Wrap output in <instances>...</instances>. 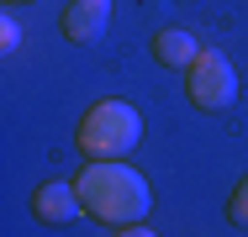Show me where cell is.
Returning a JSON list of instances; mask_svg holds the SVG:
<instances>
[{
  "label": "cell",
  "mask_w": 248,
  "mask_h": 237,
  "mask_svg": "<svg viewBox=\"0 0 248 237\" xmlns=\"http://www.w3.org/2000/svg\"><path fill=\"white\" fill-rule=\"evenodd\" d=\"M185 95L196 111H227L238 100V74L222 47H201V58L185 69Z\"/></svg>",
  "instance_id": "cell-3"
},
{
  "label": "cell",
  "mask_w": 248,
  "mask_h": 237,
  "mask_svg": "<svg viewBox=\"0 0 248 237\" xmlns=\"http://www.w3.org/2000/svg\"><path fill=\"white\" fill-rule=\"evenodd\" d=\"M5 5H21V0H5Z\"/></svg>",
  "instance_id": "cell-10"
},
{
  "label": "cell",
  "mask_w": 248,
  "mask_h": 237,
  "mask_svg": "<svg viewBox=\"0 0 248 237\" xmlns=\"http://www.w3.org/2000/svg\"><path fill=\"white\" fill-rule=\"evenodd\" d=\"M111 21V0H69L63 16H58V32L69 43H95Z\"/></svg>",
  "instance_id": "cell-5"
},
{
  "label": "cell",
  "mask_w": 248,
  "mask_h": 237,
  "mask_svg": "<svg viewBox=\"0 0 248 237\" xmlns=\"http://www.w3.org/2000/svg\"><path fill=\"white\" fill-rule=\"evenodd\" d=\"M227 222H238V227H248V174L238 179V190H232V200H227Z\"/></svg>",
  "instance_id": "cell-7"
},
{
  "label": "cell",
  "mask_w": 248,
  "mask_h": 237,
  "mask_svg": "<svg viewBox=\"0 0 248 237\" xmlns=\"http://www.w3.org/2000/svg\"><path fill=\"white\" fill-rule=\"evenodd\" d=\"M32 216L43 227H69L74 216H85V200H79V185L74 179H48V185L32 190Z\"/></svg>",
  "instance_id": "cell-4"
},
{
  "label": "cell",
  "mask_w": 248,
  "mask_h": 237,
  "mask_svg": "<svg viewBox=\"0 0 248 237\" xmlns=\"http://www.w3.org/2000/svg\"><path fill=\"white\" fill-rule=\"evenodd\" d=\"M79 153L85 158H127L138 142H143V116H138V105H127V100H95L90 111H85V121H79Z\"/></svg>",
  "instance_id": "cell-2"
},
{
  "label": "cell",
  "mask_w": 248,
  "mask_h": 237,
  "mask_svg": "<svg viewBox=\"0 0 248 237\" xmlns=\"http://www.w3.org/2000/svg\"><path fill=\"white\" fill-rule=\"evenodd\" d=\"M153 58L164 63V69H190L201 58V37L196 32H185V27H164V32H153Z\"/></svg>",
  "instance_id": "cell-6"
},
{
  "label": "cell",
  "mask_w": 248,
  "mask_h": 237,
  "mask_svg": "<svg viewBox=\"0 0 248 237\" xmlns=\"http://www.w3.org/2000/svg\"><path fill=\"white\" fill-rule=\"evenodd\" d=\"M74 185H79V200H85V216L106 222L111 232L143 222L148 206H153L148 179H143L138 169H127L122 158H90V163L74 174Z\"/></svg>",
  "instance_id": "cell-1"
},
{
  "label": "cell",
  "mask_w": 248,
  "mask_h": 237,
  "mask_svg": "<svg viewBox=\"0 0 248 237\" xmlns=\"http://www.w3.org/2000/svg\"><path fill=\"white\" fill-rule=\"evenodd\" d=\"M16 47H21V27L5 16V21H0V53H16Z\"/></svg>",
  "instance_id": "cell-8"
},
{
  "label": "cell",
  "mask_w": 248,
  "mask_h": 237,
  "mask_svg": "<svg viewBox=\"0 0 248 237\" xmlns=\"http://www.w3.org/2000/svg\"><path fill=\"white\" fill-rule=\"evenodd\" d=\"M111 237H158V232H153V227H143V222H132V227H116Z\"/></svg>",
  "instance_id": "cell-9"
}]
</instances>
